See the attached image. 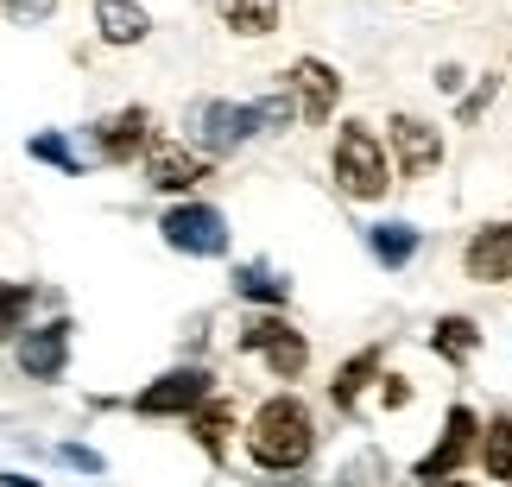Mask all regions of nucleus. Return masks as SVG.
I'll return each mask as SVG.
<instances>
[{
	"instance_id": "1a4fd4ad",
	"label": "nucleus",
	"mask_w": 512,
	"mask_h": 487,
	"mask_svg": "<svg viewBox=\"0 0 512 487\" xmlns=\"http://www.w3.org/2000/svg\"><path fill=\"white\" fill-rule=\"evenodd\" d=\"M386 146H392V159H399L405 178H430V171L443 165V133L418 121V114H392L386 121Z\"/></svg>"
},
{
	"instance_id": "7ed1b4c3",
	"label": "nucleus",
	"mask_w": 512,
	"mask_h": 487,
	"mask_svg": "<svg viewBox=\"0 0 512 487\" xmlns=\"http://www.w3.org/2000/svg\"><path fill=\"white\" fill-rule=\"evenodd\" d=\"M247 348V355H260L279 380H298L304 367H310V342H304V329H291L279 310H266V317H247V329L234 336Z\"/></svg>"
},
{
	"instance_id": "dca6fc26",
	"label": "nucleus",
	"mask_w": 512,
	"mask_h": 487,
	"mask_svg": "<svg viewBox=\"0 0 512 487\" xmlns=\"http://www.w3.org/2000/svg\"><path fill=\"white\" fill-rule=\"evenodd\" d=\"M190 431H196V443H203L215 462H222V456H228V431H234V405H228L222 393H209V399L190 412Z\"/></svg>"
},
{
	"instance_id": "9b49d317",
	"label": "nucleus",
	"mask_w": 512,
	"mask_h": 487,
	"mask_svg": "<svg viewBox=\"0 0 512 487\" xmlns=\"http://www.w3.org/2000/svg\"><path fill=\"white\" fill-rule=\"evenodd\" d=\"M70 317H57V323H38L32 336H19V374L26 380H57L64 374V361H70Z\"/></svg>"
},
{
	"instance_id": "412c9836",
	"label": "nucleus",
	"mask_w": 512,
	"mask_h": 487,
	"mask_svg": "<svg viewBox=\"0 0 512 487\" xmlns=\"http://www.w3.org/2000/svg\"><path fill=\"white\" fill-rule=\"evenodd\" d=\"M475 456L487 462V475H494V481H512V412H506V418H494V424H481Z\"/></svg>"
},
{
	"instance_id": "39448f33",
	"label": "nucleus",
	"mask_w": 512,
	"mask_h": 487,
	"mask_svg": "<svg viewBox=\"0 0 512 487\" xmlns=\"http://www.w3.org/2000/svg\"><path fill=\"white\" fill-rule=\"evenodd\" d=\"M285 95H291V108H298V121L329 127L336 121V102H342V76H336V64H323V57H298V64L285 70Z\"/></svg>"
},
{
	"instance_id": "6e6552de",
	"label": "nucleus",
	"mask_w": 512,
	"mask_h": 487,
	"mask_svg": "<svg viewBox=\"0 0 512 487\" xmlns=\"http://www.w3.org/2000/svg\"><path fill=\"white\" fill-rule=\"evenodd\" d=\"M475 437H481V418L468 412V405H449V418H443V437L430 443V450L418 456V481H443V475H456L468 456H475Z\"/></svg>"
},
{
	"instance_id": "393cba45",
	"label": "nucleus",
	"mask_w": 512,
	"mask_h": 487,
	"mask_svg": "<svg viewBox=\"0 0 512 487\" xmlns=\"http://www.w3.org/2000/svg\"><path fill=\"white\" fill-rule=\"evenodd\" d=\"M380 405H386V412H405V405H411V380L405 374H386L380 380Z\"/></svg>"
},
{
	"instance_id": "5701e85b",
	"label": "nucleus",
	"mask_w": 512,
	"mask_h": 487,
	"mask_svg": "<svg viewBox=\"0 0 512 487\" xmlns=\"http://www.w3.org/2000/svg\"><path fill=\"white\" fill-rule=\"evenodd\" d=\"M26 152H32L38 165H57V171H70V178L83 171V159L70 152V140H64V133H32V140H26Z\"/></svg>"
},
{
	"instance_id": "cd10ccee",
	"label": "nucleus",
	"mask_w": 512,
	"mask_h": 487,
	"mask_svg": "<svg viewBox=\"0 0 512 487\" xmlns=\"http://www.w3.org/2000/svg\"><path fill=\"white\" fill-rule=\"evenodd\" d=\"M0 487H38V481H32V475H13V469H7V475H0Z\"/></svg>"
},
{
	"instance_id": "aec40b11",
	"label": "nucleus",
	"mask_w": 512,
	"mask_h": 487,
	"mask_svg": "<svg viewBox=\"0 0 512 487\" xmlns=\"http://www.w3.org/2000/svg\"><path fill=\"white\" fill-rule=\"evenodd\" d=\"M222 26L241 38H266L279 26V0H222Z\"/></svg>"
},
{
	"instance_id": "ddd939ff",
	"label": "nucleus",
	"mask_w": 512,
	"mask_h": 487,
	"mask_svg": "<svg viewBox=\"0 0 512 487\" xmlns=\"http://www.w3.org/2000/svg\"><path fill=\"white\" fill-rule=\"evenodd\" d=\"M462 266H468V279H481V285H506V279H512V222L475 228V241H468Z\"/></svg>"
},
{
	"instance_id": "0eeeda50",
	"label": "nucleus",
	"mask_w": 512,
	"mask_h": 487,
	"mask_svg": "<svg viewBox=\"0 0 512 487\" xmlns=\"http://www.w3.org/2000/svg\"><path fill=\"white\" fill-rule=\"evenodd\" d=\"M209 393H215V380L203 367H171V374H159L140 399H133V412L140 418H190Z\"/></svg>"
},
{
	"instance_id": "b1692460",
	"label": "nucleus",
	"mask_w": 512,
	"mask_h": 487,
	"mask_svg": "<svg viewBox=\"0 0 512 487\" xmlns=\"http://www.w3.org/2000/svg\"><path fill=\"white\" fill-rule=\"evenodd\" d=\"M57 462H64V469H83V475H102L108 462L89 450V443H57Z\"/></svg>"
},
{
	"instance_id": "f8f14e48",
	"label": "nucleus",
	"mask_w": 512,
	"mask_h": 487,
	"mask_svg": "<svg viewBox=\"0 0 512 487\" xmlns=\"http://www.w3.org/2000/svg\"><path fill=\"white\" fill-rule=\"evenodd\" d=\"M146 146H152V114L146 108H121V114H108V121H95V159L127 165L133 152H146Z\"/></svg>"
},
{
	"instance_id": "6ab92c4d",
	"label": "nucleus",
	"mask_w": 512,
	"mask_h": 487,
	"mask_svg": "<svg viewBox=\"0 0 512 487\" xmlns=\"http://www.w3.org/2000/svg\"><path fill=\"white\" fill-rule=\"evenodd\" d=\"M418 228H411V222H380V228H367V247H373V260H380L386 272H399L405 260H411V253H418Z\"/></svg>"
},
{
	"instance_id": "bb28decb",
	"label": "nucleus",
	"mask_w": 512,
	"mask_h": 487,
	"mask_svg": "<svg viewBox=\"0 0 512 487\" xmlns=\"http://www.w3.org/2000/svg\"><path fill=\"white\" fill-rule=\"evenodd\" d=\"M487 102H494V76H481V89L462 102V121H481V108H487Z\"/></svg>"
},
{
	"instance_id": "a878e982",
	"label": "nucleus",
	"mask_w": 512,
	"mask_h": 487,
	"mask_svg": "<svg viewBox=\"0 0 512 487\" xmlns=\"http://www.w3.org/2000/svg\"><path fill=\"white\" fill-rule=\"evenodd\" d=\"M57 0H7V13L19 19V26H32V19H51Z\"/></svg>"
},
{
	"instance_id": "a211bd4d",
	"label": "nucleus",
	"mask_w": 512,
	"mask_h": 487,
	"mask_svg": "<svg viewBox=\"0 0 512 487\" xmlns=\"http://www.w3.org/2000/svg\"><path fill=\"white\" fill-rule=\"evenodd\" d=\"M373 374H380V348H361L354 361L336 367V386H329L336 412H354V405H361V393H367V380H373Z\"/></svg>"
},
{
	"instance_id": "2eb2a0df",
	"label": "nucleus",
	"mask_w": 512,
	"mask_h": 487,
	"mask_svg": "<svg viewBox=\"0 0 512 487\" xmlns=\"http://www.w3.org/2000/svg\"><path fill=\"white\" fill-rule=\"evenodd\" d=\"M95 32L108 38V45H140L152 32V19L140 0H95Z\"/></svg>"
},
{
	"instance_id": "4be33fe9",
	"label": "nucleus",
	"mask_w": 512,
	"mask_h": 487,
	"mask_svg": "<svg viewBox=\"0 0 512 487\" xmlns=\"http://www.w3.org/2000/svg\"><path fill=\"white\" fill-rule=\"evenodd\" d=\"M32 317V285H13V279H0V342L19 336V323Z\"/></svg>"
},
{
	"instance_id": "f03ea898",
	"label": "nucleus",
	"mask_w": 512,
	"mask_h": 487,
	"mask_svg": "<svg viewBox=\"0 0 512 487\" xmlns=\"http://www.w3.org/2000/svg\"><path fill=\"white\" fill-rule=\"evenodd\" d=\"M336 184H342V197H354V203H380L392 190L386 146H380V133H373L367 121H348L336 133Z\"/></svg>"
},
{
	"instance_id": "c85d7f7f",
	"label": "nucleus",
	"mask_w": 512,
	"mask_h": 487,
	"mask_svg": "<svg viewBox=\"0 0 512 487\" xmlns=\"http://www.w3.org/2000/svg\"><path fill=\"white\" fill-rule=\"evenodd\" d=\"M437 487H475V481H456V475H443V481H437Z\"/></svg>"
},
{
	"instance_id": "9d476101",
	"label": "nucleus",
	"mask_w": 512,
	"mask_h": 487,
	"mask_svg": "<svg viewBox=\"0 0 512 487\" xmlns=\"http://www.w3.org/2000/svg\"><path fill=\"white\" fill-rule=\"evenodd\" d=\"M203 171H209V159H203V152H190L184 140H152V146H146V184L165 190V197H177V190H190V184H203Z\"/></svg>"
},
{
	"instance_id": "4468645a",
	"label": "nucleus",
	"mask_w": 512,
	"mask_h": 487,
	"mask_svg": "<svg viewBox=\"0 0 512 487\" xmlns=\"http://www.w3.org/2000/svg\"><path fill=\"white\" fill-rule=\"evenodd\" d=\"M234 298H253V304H272V310H285V298H291V272H279V266H266V260H241L234 266Z\"/></svg>"
},
{
	"instance_id": "f257e3e1",
	"label": "nucleus",
	"mask_w": 512,
	"mask_h": 487,
	"mask_svg": "<svg viewBox=\"0 0 512 487\" xmlns=\"http://www.w3.org/2000/svg\"><path fill=\"white\" fill-rule=\"evenodd\" d=\"M317 456V424H310V405L291 393H272L247 424V462L260 475H298Z\"/></svg>"
},
{
	"instance_id": "f3484780",
	"label": "nucleus",
	"mask_w": 512,
	"mask_h": 487,
	"mask_svg": "<svg viewBox=\"0 0 512 487\" xmlns=\"http://www.w3.org/2000/svg\"><path fill=\"white\" fill-rule=\"evenodd\" d=\"M430 348H437L449 367H468V361H475V348H481L475 317H437V329H430Z\"/></svg>"
},
{
	"instance_id": "423d86ee",
	"label": "nucleus",
	"mask_w": 512,
	"mask_h": 487,
	"mask_svg": "<svg viewBox=\"0 0 512 487\" xmlns=\"http://www.w3.org/2000/svg\"><path fill=\"white\" fill-rule=\"evenodd\" d=\"M190 133H196V146H203V159H209V152L247 146L253 133H266V127H260V108L253 102H196L190 108Z\"/></svg>"
},
{
	"instance_id": "20e7f679",
	"label": "nucleus",
	"mask_w": 512,
	"mask_h": 487,
	"mask_svg": "<svg viewBox=\"0 0 512 487\" xmlns=\"http://www.w3.org/2000/svg\"><path fill=\"white\" fill-rule=\"evenodd\" d=\"M159 235H165V247H177V253L215 260V253H228V216H222L215 203H177V209H165Z\"/></svg>"
}]
</instances>
